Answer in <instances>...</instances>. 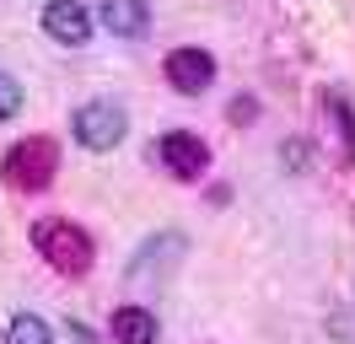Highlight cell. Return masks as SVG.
Returning <instances> with one entry per match:
<instances>
[{"instance_id": "1", "label": "cell", "mask_w": 355, "mask_h": 344, "mask_svg": "<svg viewBox=\"0 0 355 344\" xmlns=\"http://www.w3.org/2000/svg\"><path fill=\"white\" fill-rule=\"evenodd\" d=\"M33 248L44 253V264L54 269V275L81 280V275L92 269V237L81 232L76 221H60V215L38 221V226H33Z\"/></svg>"}, {"instance_id": "2", "label": "cell", "mask_w": 355, "mask_h": 344, "mask_svg": "<svg viewBox=\"0 0 355 344\" xmlns=\"http://www.w3.org/2000/svg\"><path fill=\"white\" fill-rule=\"evenodd\" d=\"M54 172H60V146H54L49 135H27V140H17V146L6 150V162H0V178H6L17 194L49 189Z\"/></svg>"}, {"instance_id": "3", "label": "cell", "mask_w": 355, "mask_h": 344, "mask_svg": "<svg viewBox=\"0 0 355 344\" xmlns=\"http://www.w3.org/2000/svg\"><path fill=\"white\" fill-rule=\"evenodd\" d=\"M124 129H130V119H124L119 103H87L76 113V140L87 150H113L124 140Z\"/></svg>"}, {"instance_id": "4", "label": "cell", "mask_w": 355, "mask_h": 344, "mask_svg": "<svg viewBox=\"0 0 355 344\" xmlns=\"http://www.w3.org/2000/svg\"><path fill=\"white\" fill-rule=\"evenodd\" d=\"M162 162H167V172H173V178H183V183H189V178H200L205 167H210V146H205L200 135H189V129H173V135H162Z\"/></svg>"}, {"instance_id": "5", "label": "cell", "mask_w": 355, "mask_h": 344, "mask_svg": "<svg viewBox=\"0 0 355 344\" xmlns=\"http://www.w3.org/2000/svg\"><path fill=\"white\" fill-rule=\"evenodd\" d=\"M44 33L54 43H65V49H81L92 38V11L81 0H49L44 6Z\"/></svg>"}, {"instance_id": "6", "label": "cell", "mask_w": 355, "mask_h": 344, "mask_svg": "<svg viewBox=\"0 0 355 344\" xmlns=\"http://www.w3.org/2000/svg\"><path fill=\"white\" fill-rule=\"evenodd\" d=\"M167 81H173V92H183V97H200L205 86L216 81V60H210L205 49H173V54H167Z\"/></svg>"}, {"instance_id": "7", "label": "cell", "mask_w": 355, "mask_h": 344, "mask_svg": "<svg viewBox=\"0 0 355 344\" xmlns=\"http://www.w3.org/2000/svg\"><path fill=\"white\" fill-rule=\"evenodd\" d=\"M103 27H108L113 38H140L146 33V22H151V11H146V0H103Z\"/></svg>"}, {"instance_id": "8", "label": "cell", "mask_w": 355, "mask_h": 344, "mask_svg": "<svg viewBox=\"0 0 355 344\" xmlns=\"http://www.w3.org/2000/svg\"><path fill=\"white\" fill-rule=\"evenodd\" d=\"M113 339L119 344H156V318L146 307H119L113 312Z\"/></svg>"}, {"instance_id": "9", "label": "cell", "mask_w": 355, "mask_h": 344, "mask_svg": "<svg viewBox=\"0 0 355 344\" xmlns=\"http://www.w3.org/2000/svg\"><path fill=\"white\" fill-rule=\"evenodd\" d=\"M6 344H49V322L22 312V318H11V328H6Z\"/></svg>"}, {"instance_id": "10", "label": "cell", "mask_w": 355, "mask_h": 344, "mask_svg": "<svg viewBox=\"0 0 355 344\" xmlns=\"http://www.w3.org/2000/svg\"><path fill=\"white\" fill-rule=\"evenodd\" d=\"M17 108H22V86L11 81V76H0V119H11Z\"/></svg>"}, {"instance_id": "11", "label": "cell", "mask_w": 355, "mask_h": 344, "mask_svg": "<svg viewBox=\"0 0 355 344\" xmlns=\"http://www.w3.org/2000/svg\"><path fill=\"white\" fill-rule=\"evenodd\" d=\"M232 119H237V124H248V119H259V103H248V97H237V103H232Z\"/></svg>"}]
</instances>
